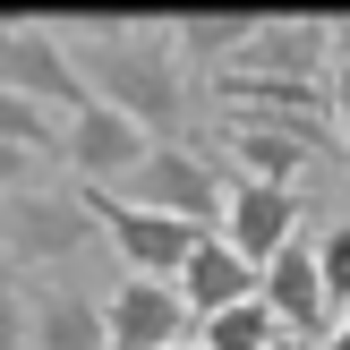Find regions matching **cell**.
Masks as SVG:
<instances>
[{"mask_svg": "<svg viewBox=\"0 0 350 350\" xmlns=\"http://www.w3.org/2000/svg\"><path fill=\"white\" fill-rule=\"evenodd\" d=\"M68 60H77L85 94L129 111L146 137H188V77H180V43L163 26H120V17H68L60 26Z\"/></svg>", "mask_w": 350, "mask_h": 350, "instance_id": "obj_1", "label": "cell"}, {"mask_svg": "<svg viewBox=\"0 0 350 350\" xmlns=\"http://www.w3.org/2000/svg\"><path fill=\"white\" fill-rule=\"evenodd\" d=\"M120 197L146 205V214H171V222H197V231H222V197H231V188L214 180V163H205L188 137H163V146H154L146 163L120 180Z\"/></svg>", "mask_w": 350, "mask_h": 350, "instance_id": "obj_2", "label": "cell"}, {"mask_svg": "<svg viewBox=\"0 0 350 350\" xmlns=\"http://www.w3.org/2000/svg\"><path fill=\"white\" fill-rule=\"evenodd\" d=\"M0 85L43 103V111H60V120H77L94 103L77 60H68V43H60V26H43V17H0Z\"/></svg>", "mask_w": 350, "mask_h": 350, "instance_id": "obj_3", "label": "cell"}, {"mask_svg": "<svg viewBox=\"0 0 350 350\" xmlns=\"http://www.w3.org/2000/svg\"><path fill=\"white\" fill-rule=\"evenodd\" d=\"M85 214H94V231L111 239L120 256H129V273H146V282H180V265L197 256V222H171V214H146V205L111 197V188H77Z\"/></svg>", "mask_w": 350, "mask_h": 350, "instance_id": "obj_4", "label": "cell"}, {"mask_svg": "<svg viewBox=\"0 0 350 350\" xmlns=\"http://www.w3.org/2000/svg\"><path fill=\"white\" fill-rule=\"evenodd\" d=\"M94 239V214H85L77 188H26V197L0 205V248L9 265H60Z\"/></svg>", "mask_w": 350, "mask_h": 350, "instance_id": "obj_5", "label": "cell"}, {"mask_svg": "<svg viewBox=\"0 0 350 350\" xmlns=\"http://www.w3.org/2000/svg\"><path fill=\"white\" fill-rule=\"evenodd\" d=\"M154 146H163V137H146L129 111H111V103H85V111L68 120V137H60V163L77 171V188H120Z\"/></svg>", "mask_w": 350, "mask_h": 350, "instance_id": "obj_6", "label": "cell"}, {"mask_svg": "<svg viewBox=\"0 0 350 350\" xmlns=\"http://www.w3.org/2000/svg\"><path fill=\"white\" fill-rule=\"evenodd\" d=\"M214 103L231 120L291 129V137H308V146H317V129L334 120V103H325L317 85H299V77H248V68H214Z\"/></svg>", "mask_w": 350, "mask_h": 350, "instance_id": "obj_7", "label": "cell"}, {"mask_svg": "<svg viewBox=\"0 0 350 350\" xmlns=\"http://www.w3.org/2000/svg\"><path fill=\"white\" fill-rule=\"evenodd\" d=\"M103 334H111V350H180V342H197V317L180 308L171 282L129 273L111 291V308H103Z\"/></svg>", "mask_w": 350, "mask_h": 350, "instance_id": "obj_8", "label": "cell"}, {"mask_svg": "<svg viewBox=\"0 0 350 350\" xmlns=\"http://www.w3.org/2000/svg\"><path fill=\"white\" fill-rule=\"evenodd\" d=\"M256 299H265L273 325H282V334H299V342L334 334V291H325V273H317V239H291V248L256 273Z\"/></svg>", "mask_w": 350, "mask_h": 350, "instance_id": "obj_9", "label": "cell"}, {"mask_svg": "<svg viewBox=\"0 0 350 350\" xmlns=\"http://www.w3.org/2000/svg\"><path fill=\"white\" fill-rule=\"evenodd\" d=\"M222 239H231L239 256H248L256 273L273 265V256L299 239V188H265V180H239L231 197H222Z\"/></svg>", "mask_w": 350, "mask_h": 350, "instance_id": "obj_10", "label": "cell"}, {"mask_svg": "<svg viewBox=\"0 0 350 350\" xmlns=\"http://www.w3.org/2000/svg\"><path fill=\"white\" fill-rule=\"evenodd\" d=\"M325 60H334V26H317V17H256L248 51H239L231 68H248V77H299V85H317Z\"/></svg>", "mask_w": 350, "mask_h": 350, "instance_id": "obj_11", "label": "cell"}, {"mask_svg": "<svg viewBox=\"0 0 350 350\" xmlns=\"http://www.w3.org/2000/svg\"><path fill=\"white\" fill-rule=\"evenodd\" d=\"M171 291H180V308L205 325V317H222V308L256 299V265H248V256H239L222 231H205V239H197V256L180 265V282H171Z\"/></svg>", "mask_w": 350, "mask_h": 350, "instance_id": "obj_12", "label": "cell"}, {"mask_svg": "<svg viewBox=\"0 0 350 350\" xmlns=\"http://www.w3.org/2000/svg\"><path fill=\"white\" fill-rule=\"evenodd\" d=\"M231 154H239V180H265V188H291L308 163H317V146L291 129H256V120H231Z\"/></svg>", "mask_w": 350, "mask_h": 350, "instance_id": "obj_13", "label": "cell"}, {"mask_svg": "<svg viewBox=\"0 0 350 350\" xmlns=\"http://www.w3.org/2000/svg\"><path fill=\"white\" fill-rule=\"evenodd\" d=\"M34 299V350H111L103 308L85 291H26Z\"/></svg>", "mask_w": 350, "mask_h": 350, "instance_id": "obj_14", "label": "cell"}, {"mask_svg": "<svg viewBox=\"0 0 350 350\" xmlns=\"http://www.w3.org/2000/svg\"><path fill=\"white\" fill-rule=\"evenodd\" d=\"M60 137H68L60 111H43V103H26V94H9V85H0V146L34 154V163H60Z\"/></svg>", "mask_w": 350, "mask_h": 350, "instance_id": "obj_15", "label": "cell"}, {"mask_svg": "<svg viewBox=\"0 0 350 350\" xmlns=\"http://www.w3.org/2000/svg\"><path fill=\"white\" fill-rule=\"evenodd\" d=\"M197 342H205V350H273V342H282V325H273L265 299H239V308H222V317H205Z\"/></svg>", "mask_w": 350, "mask_h": 350, "instance_id": "obj_16", "label": "cell"}, {"mask_svg": "<svg viewBox=\"0 0 350 350\" xmlns=\"http://www.w3.org/2000/svg\"><path fill=\"white\" fill-rule=\"evenodd\" d=\"M248 34H256V17H180L171 43H180L188 60H222V68H231L239 51H248Z\"/></svg>", "mask_w": 350, "mask_h": 350, "instance_id": "obj_17", "label": "cell"}, {"mask_svg": "<svg viewBox=\"0 0 350 350\" xmlns=\"http://www.w3.org/2000/svg\"><path fill=\"white\" fill-rule=\"evenodd\" d=\"M317 273H325V291H334V325H342V308H350V222H334V231L317 239Z\"/></svg>", "mask_w": 350, "mask_h": 350, "instance_id": "obj_18", "label": "cell"}, {"mask_svg": "<svg viewBox=\"0 0 350 350\" xmlns=\"http://www.w3.org/2000/svg\"><path fill=\"white\" fill-rule=\"evenodd\" d=\"M0 350H34V299L17 273H0Z\"/></svg>", "mask_w": 350, "mask_h": 350, "instance_id": "obj_19", "label": "cell"}, {"mask_svg": "<svg viewBox=\"0 0 350 350\" xmlns=\"http://www.w3.org/2000/svg\"><path fill=\"white\" fill-rule=\"evenodd\" d=\"M26 188H43V163H34V154H17V146H0V205L26 197Z\"/></svg>", "mask_w": 350, "mask_h": 350, "instance_id": "obj_20", "label": "cell"}, {"mask_svg": "<svg viewBox=\"0 0 350 350\" xmlns=\"http://www.w3.org/2000/svg\"><path fill=\"white\" fill-rule=\"evenodd\" d=\"M325 103H334V129H342V146H350V68H334V85H325Z\"/></svg>", "mask_w": 350, "mask_h": 350, "instance_id": "obj_21", "label": "cell"}, {"mask_svg": "<svg viewBox=\"0 0 350 350\" xmlns=\"http://www.w3.org/2000/svg\"><path fill=\"white\" fill-rule=\"evenodd\" d=\"M334 68H350V17L334 26Z\"/></svg>", "mask_w": 350, "mask_h": 350, "instance_id": "obj_22", "label": "cell"}, {"mask_svg": "<svg viewBox=\"0 0 350 350\" xmlns=\"http://www.w3.org/2000/svg\"><path fill=\"white\" fill-rule=\"evenodd\" d=\"M325 350H350V308H342V325H334V334H325Z\"/></svg>", "mask_w": 350, "mask_h": 350, "instance_id": "obj_23", "label": "cell"}, {"mask_svg": "<svg viewBox=\"0 0 350 350\" xmlns=\"http://www.w3.org/2000/svg\"><path fill=\"white\" fill-rule=\"evenodd\" d=\"M273 350H317V342H299V334H282V342H273Z\"/></svg>", "mask_w": 350, "mask_h": 350, "instance_id": "obj_24", "label": "cell"}, {"mask_svg": "<svg viewBox=\"0 0 350 350\" xmlns=\"http://www.w3.org/2000/svg\"><path fill=\"white\" fill-rule=\"evenodd\" d=\"M180 350H205V342H180Z\"/></svg>", "mask_w": 350, "mask_h": 350, "instance_id": "obj_25", "label": "cell"}]
</instances>
